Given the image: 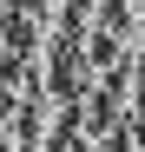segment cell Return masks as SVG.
Segmentation results:
<instances>
[{"label":"cell","mask_w":145,"mask_h":152,"mask_svg":"<svg viewBox=\"0 0 145 152\" xmlns=\"http://www.w3.org/2000/svg\"><path fill=\"white\" fill-rule=\"evenodd\" d=\"M72 152H119V119H99V126H72Z\"/></svg>","instance_id":"obj_1"}]
</instances>
